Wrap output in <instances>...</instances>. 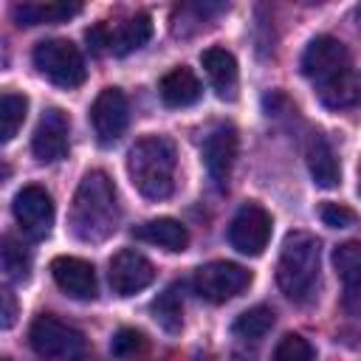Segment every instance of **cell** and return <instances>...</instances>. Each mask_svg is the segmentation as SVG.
<instances>
[{"label": "cell", "instance_id": "6da1fadb", "mask_svg": "<svg viewBox=\"0 0 361 361\" xmlns=\"http://www.w3.org/2000/svg\"><path fill=\"white\" fill-rule=\"evenodd\" d=\"M116 223H118L116 186L102 169H93L79 180V189L73 195L71 228L82 243H99L116 231Z\"/></svg>", "mask_w": 361, "mask_h": 361}, {"label": "cell", "instance_id": "7a4b0ae2", "mask_svg": "<svg viewBox=\"0 0 361 361\" xmlns=\"http://www.w3.org/2000/svg\"><path fill=\"white\" fill-rule=\"evenodd\" d=\"M175 164V144L166 135H144L127 152V175L149 200H164L172 195Z\"/></svg>", "mask_w": 361, "mask_h": 361}, {"label": "cell", "instance_id": "3957f363", "mask_svg": "<svg viewBox=\"0 0 361 361\" xmlns=\"http://www.w3.org/2000/svg\"><path fill=\"white\" fill-rule=\"evenodd\" d=\"M319 265H322L319 240L307 231H290L282 243V254L276 265V282L282 293L296 305L310 302L319 288Z\"/></svg>", "mask_w": 361, "mask_h": 361}, {"label": "cell", "instance_id": "277c9868", "mask_svg": "<svg viewBox=\"0 0 361 361\" xmlns=\"http://www.w3.org/2000/svg\"><path fill=\"white\" fill-rule=\"evenodd\" d=\"M34 68L56 87H79L87 76L85 59L71 39H42L34 48Z\"/></svg>", "mask_w": 361, "mask_h": 361}, {"label": "cell", "instance_id": "5b68a950", "mask_svg": "<svg viewBox=\"0 0 361 361\" xmlns=\"http://www.w3.org/2000/svg\"><path fill=\"white\" fill-rule=\"evenodd\" d=\"M28 341L39 358H73L85 347V336L51 313H42L31 322Z\"/></svg>", "mask_w": 361, "mask_h": 361}, {"label": "cell", "instance_id": "8992f818", "mask_svg": "<svg viewBox=\"0 0 361 361\" xmlns=\"http://www.w3.org/2000/svg\"><path fill=\"white\" fill-rule=\"evenodd\" d=\"M192 285H195V293L200 299L220 305V302H228L231 296L243 293L251 285V274L237 262L214 259V262H206L195 271Z\"/></svg>", "mask_w": 361, "mask_h": 361}, {"label": "cell", "instance_id": "52a82bcc", "mask_svg": "<svg viewBox=\"0 0 361 361\" xmlns=\"http://www.w3.org/2000/svg\"><path fill=\"white\" fill-rule=\"evenodd\" d=\"M271 240V214L259 203H245L228 226V243L240 254L259 257Z\"/></svg>", "mask_w": 361, "mask_h": 361}, {"label": "cell", "instance_id": "ba28073f", "mask_svg": "<svg viewBox=\"0 0 361 361\" xmlns=\"http://www.w3.org/2000/svg\"><path fill=\"white\" fill-rule=\"evenodd\" d=\"M344 68H350V51L341 39L322 34L316 39L307 42L305 54H302V73L313 82H327L336 73H341Z\"/></svg>", "mask_w": 361, "mask_h": 361}, {"label": "cell", "instance_id": "9c48e42d", "mask_svg": "<svg viewBox=\"0 0 361 361\" xmlns=\"http://www.w3.org/2000/svg\"><path fill=\"white\" fill-rule=\"evenodd\" d=\"M11 209H14V217H17L20 228L28 237H34V240L48 237L51 223H54V200L42 186H37V183L23 186L14 195Z\"/></svg>", "mask_w": 361, "mask_h": 361}, {"label": "cell", "instance_id": "30bf717a", "mask_svg": "<svg viewBox=\"0 0 361 361\" xmlns=\"http://www.w3.org/2000/svg\"><path fill=\"white\" fill-rule=\"evenodd\" d=\"M90 121L96 130L99 144H113L121 138V133L127 130L130 121V107H127V96L118 87H104L90 107Z\"/></svg>", "mask_w": 361, "mask_h": 361}, {"label": "cell", "instance_id": "8fae6325", "mask_svg": "<svg viewBox=\"0 0 361 361\" xmlns=\"http://www.w3.org/2000/svg\"><path fill=\"white\" fill-rule=\"evenodd\" d=\"M107 279H110V288L116 296H133L155 279V268L144 254H138L133 248H121L110 259Z\"/></svg>", "mask_w": 361, "mask_h": 361}, {"label": "cell", "instance_id": "7c38bea8", "mask_svg": "<svg viewBox=\"0 0 361 361\" xmlns=\"http://www.w3.org/2000/svg\"><path fill=\"white\" fill-rule=\"evenodd\" d=\"M68 130H71V121L59 107L45 110L37 130H34V138H31L34 158L42 164L62 161L68 155Z\"/></svg>", "mask_w": 361, "mask_h": 361}, {"label": "cell", "instance_id": "4fadbf2b", "mask_svg": "<svg viewBox=\"0 0 361 361\" xmlns=\"http://www.w3.org/2000/svg\"><path fill=\"white\" fill-rule=\"evenodd\" d=\"M200 155H203V166H206L209 178L214 180L217 189H223L226 180H228V172L234 166V158H237V130L231 124L214 127L203 138Z\"/></svg>", "mask_w": 361, "mask_h": 361}, {"label": "cell", "instance_id": "5bb4252c", "mask_svg": "<svg viewBox=\"0 0 361 361\" xmlns=\"http://www.w3.org/2000/svg\"><path fill=\"white\" fill-rule=\"evenodd\" d=\"M51 276L62 293L71 299H93L96 296V271L82 257H56L51 262Z\"/></svg>", "mask_w": 361, "mask_h": 361}, {"label": "cell", "instance_id": "9a60e30c", "mask_svg": "<svg viewBox=\"0 0 361 361\" xmlns=\"http://www.w3.org/2000/svg\"><path fill=\"white\" fill-rule=\"evenodd\" d=\"M200 65L209 76L212 90L220 99H234V93H237V59H234V54L220 48V45H212L200 54Z\"/></svg>", "mask_w": 361, "mask_h": 361}, {"label": "cell", "instance_id": "2e32d148", "mask_svg": "<svg viewBox=\"0 0 361 361\" xmlns=\"http://www.w3.org/2000/svg\"><path fill=\"white\" fill-rule=\"evenodd\" d=\"M319 99L327 110H350L361 104V71L344 68L333 79L319 85Z\"/></svg>", "mask_w": 361, "mask_h": 361}, {"label": "cell", "instance_id": "e0dca14e", "mask_svg": "<svg viewBox=\"0 0 361 361\" xmlns=\"http://www.w3.org/2000/svg\"><path fill=\"white\" fill-rule=\"evenodd\" d=\"M133 237L135 240H144L149 245H158L164 251H183L189 245V231L180 220L175 217H155V220H147L141 226L133 228Z\"/></svg>", "mask_w": 361, "mask_h": 361}, {"label": "cell", "instance_id": "ac0fdd59", "mask_svg": "<svg viewBox=\"0 0 361 361\" xmlns=\"http://www.w3.org/2000/svg\"><path fill=\"white\" fill-rule=\"evenodd\" d=\"M305 158H307V169H310V178H313L316 186H322V189L338 186L341 169H338V161H336V152H333L330 141L322 133H313L310 135Z\"/></svg>", "mask_w": 361, "mask_h": 361}, {"label": "cell", "instance_id": "d6986e66", "mask_svg": "<svg viewBox=\"0 0 361 361\" xmlns=\"http://www.w3.org/2000/svg\"><path fill=\"white\" fill-rule=\"evenodd\" d=\"M158 93H161V102L166 107H189L200 99L203 85L189 68H175L161 79Z\"/></svg>", "mask_w": 361, "mask_h": 361}, {"label": "cell", "instance_id": "ffe728a7", "mask_svg": "<svg viewBox=\"0 0 361 361\" xmlns=\"http://www.w3.org/2000/svg\"><path fill=\"white\" fill-rule=\"evenodd\" d=\"M79 3H17L11 8L14 20L20 25H39V23H62L73 14H79Z\"/></svg>", "mask_w": 361, "mask_h": 361}, {"label": "cell", "instance_id": "44dd1931", "mask_svg": "<svg viewBox=\"0 0 361 361\" xmlns=\"http://www.w3.org/2000/svg\"><path fill=\"white\" fill-rule=\"evenodd\" d=\"M152 37V23L147 14H135L127 23H121L116 31H110V51L124 56L130 51H138Z\"/></svg>", "mask_w": 361, "mask_h": 361}, {"label": "cell", "instance_id": "7402d4cb", "mask_svg": "<svg viewBox=\"0 0 361 361\" xmlns=\"http://www.w3.org/2000/svg\"><path fill=\"white\" fill-rule=\"evenodd\" d=\"M333 268L347 290L361 288V240H347L333 251Z\"/></svg>", "mask_w": 361, "mask_h": 361}, {"label": "cell", "instance_id": "603a6c76", "mask_svg": "<svg viewBox=\"0 0 361 361\" xmlns=\"http://www.w3.org/2000/svg\"><path fill=\"white\" fill-rule=\"evenodd\" d=\"M25 113H28V99L23 93L6 90L0 96V141L3 144H8L17 135V130L25 121Z\"/></svg>", "mask_w": 361, "mask_h": 361}, {"label": "cell", "instance_id": "cb8c5ba5", "mask_svg": "<svg viewBox=\"0 0 361 361\" xmlns=\"http://www.w3.org/2000/svg\"><path fill=\"white\" fill-rule=\"evenodd\" d=\"M274 327V310L265 307V305H257V307H248L245 313H240L231 324L234 336L243 338V341H259L268 330Z\"/></svg>", "mask_w": 361, "mask_h": 361}, {"label": "cell", "instance_id": "d4e9b609", "mask_svg": "<svg viewBox=\"0 0 361 361\" xmlns=\"http://www.w3.org/2000/svg\"><path fill=\"white\" fill-rule=\"evenodd\" d=\"M152 319L166 330V333H178L183 327V305L175 288H166L164 293H158V299H152L149 305Z\"/></svg>", "mask_w": 361, "mask_h": 361}, {"label": "cell", "instance_id": "484cf974", "mask_svg": "<svg viewBox=\"0 0 361 361\" xmlns=\"http://www.w3.org/2000/svg\"><path fill=\"white\" fill-rule=\"evenodd\" d=\"M0 257H3V271H6L8 279H14V282L28 279L31 257H28V251H25L17 240L6 237V240H3V254H0Z\"/></svg>", "mask_w": 361, "mask_h": 361}, {"label": "cell", "instance_id": "4316f807", "mask_svg": "<svg viewBox=\"0 0 361 361\" xmlns=\"http://www.w3.org/2000/svg\"><path fill=\"white\" fill-rule=\"evenodd\" d=\"M316 353L310 347L307 338H302L299 333H288L282 336V341L274 350V361H313Z\"/></svg>", "mask_w": 361, "mask_h": 361}, {"label": "cell", "instance_id": "83f0119b", "mask_svg": "<svg viewBox=\"0 0 361 361\" xmlns=\"http://www.w3.org/2000/svg\"><path fill=\"white\" fill-rule=\"evenodd\" d=\"M141 350H144V336H141L138 330H133V327H121V330L113 336V341H110L113 358H133V355L141 353Z\"/></svg>", "mask_w": 361, "mask_h": 361}, {"label": "cell", "instance_id": "f1b7e54d", "mask_svg": "<svg viewBox=\"0 0 361 361\" xmlns=\"http://www.w3.org/2000/svg\"><path fill=\"white\" fill-rule=\"evenodd\" d=\"M319 217L330 228H347V226L355 223V212L347 209V206H341V203H322L319 206Z\"/></svg>", "mask_w": 361, "mask_h": 361}, {"label": "cell", "instance_id": "f546056e", "mask_svg": "<svg viewBox=\"0 0 361 361\" xmlns=\"http://www.w3.org/2000/svg\"><path fill=\"white\" fill-rule=\"evenodd\" d=\"M85 39H87V45L93 48V54H104V51H110V31H107V25H104V23H99V25L87 28Z\"/></svg>", "mask_w": 361, "mask_h": 361}, {"label": "cell", "instance_id": "4dcf8cb0", "mask_svg": "<svg viewBox=\"0 0 361 361\" xmlns=\"http://www.w3.org/2000/svg\"><path fill=\"white\" fill-rule=\"evenodd\" d=\"M0 302H3V313H0V316H3V322H0V324L8 330V327L14 324V316H17V302H14V293L6 288V290L0 293Z\"/></svg>", "mask_w": 361, "mask_h": 361}, {"label": "cell", "instance_id": "1f68e13d", "mask_svg": "<svg viewBox=\"0 0 361 361\" xmlns=\"http://www.w3.org/2000/svg\"><path fill=\"white\" fill-rule=\"evenodd\" d=\"M68 361H93L90 355H73V358H68Z\"/></svg>", "mask_w": 361, "mask_h": 361}, {"label": "cell", "instance_id": "d6a6232c", "mask_svg": "<svg viewBox=\"0 0 361 361\" xmlns=\"http://www.w3.org/2000/svg\"><path fill=\"white\" fill-rule=\"evenodd\" d=\"M358 192H361V164H358Z\"/></svg>", "mask_w": 361, "mask_h": 361}, {"label": "cell", "instance_id": "836d02e7", "mask_svg": "<svg viewBox=\"0 0 361 361\" xmlns=\"http://www.w3.org/2000/svg\"><path fill=\"white\" fill-rule=\"evenodd\" d=\"M3 361H8V358H3Z\"/></svg>", "mask_w": 361, "mask_h": 361}]
</instances>
